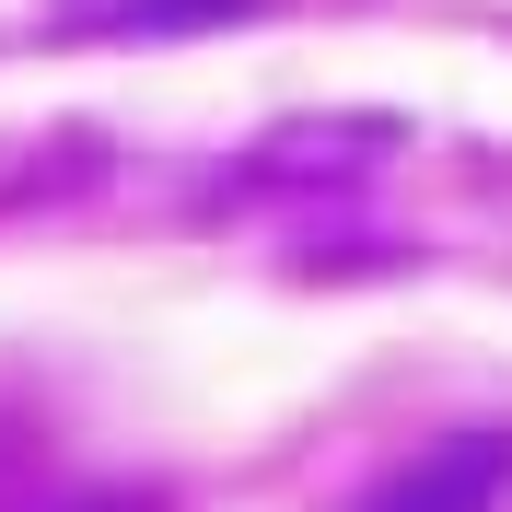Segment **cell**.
<instances>
[{
    "mask_svg": "<svg viewBox=\"0 0 512 512\" xmlns=\"http://www.w3.org/2000/svg\"><path fill=\"white\" fill-rule=\"evenodd\" d=\"M489 489H501V454H489V443H466L454 466H443V454H431V466H408V478L384 489L373 512H489Z\"/></svg>",
    "mask_w": 512,
    "mask_h": 512,
    "instance_id": "1",
    "label": "cell"
}]
</instances>
